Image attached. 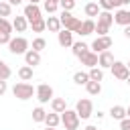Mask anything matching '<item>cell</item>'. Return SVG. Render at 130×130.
Instances as JSON below:
<instances>
[{
  "label": "cell",
  "instance_id": "42",
  "mask_svg": "<svg viewBox=\"0 0 130 130\" xmlns=\"http://www.w3.org/2000/svg\"><path fill=\"white\" fill-rule=\"evenodd\" d=\"M124 37H126V39H130V24H128V26H124Z\"/></svg>",
  "mask_w": 130,
  "mask_h": 130
},
{
  "label": "cell",
  "instance_id": "13",
  "mask_svg": "<svg viewBox=\"0 0 130 130\" xmlns=\"http://www.w3.org/2000/svg\"><path fill=\"white\" fill-rule=\"evenodd\" d=\"M114 55H112V51H104V53H100L98 55V65L102 67V69H108V67H112L114 65Z\"/></svg>",
  "mask_w": 130,
  "mask_h": 130
},
{
  "label": "cell",
  "instance_id": "32",
  "mask_svg": "<svg viewBox=\"0 0 130 130\" xmlns=\"http://www.w3.org/2000/svg\"><path fill=\"white\" fill-rule=\"evenodd\" d=\"M12 30H14V28H12V22H10L8 18H2V16H0V32H8V35H10Z\"/></svg>",
  "mask_w": 130,
  "mask_h": 130
},
{
  "label": "cell",
  "instance_id": "4",
  "mask_svg": "<svg viewBox=\"0 0 130 130\" xmlns=\"http://www.w3.org/2000/svg\"><path fill=\"white\" fill-rule=\"evenodd\" d=\"M28 41L24 39V37H16V39H12L10 43H8V49H10V53L12 55H24L26 51H28Z\"/></svg>",
  "mask_w": 130,
  "mask_h": 130
},
{
  "label": "cell",
  "instance_id": "39",
  "mask_svg": "<svg viewBox=\"0 0 130 130\" xmlns=\"http://www.w3.org/2000/svg\"><path fill=\"white\" fill-rule=\"evenodd\" d=\"M120 130H130V118H124L120 122Z\"/></svg>",
  "mask_w": 130,
  "mask_h": 130
},
{
  "label": "cell",
  "instance_id": "28",
  "mask_svg": "<svg viewBox=\"0 0 130 130\" xmlns=\"http://www.w3.org/2000/svg\"><path fill=\"white\" fill-rule=\"evenodd\" d=\"M87 73H89V79L91 81H100L102 83V79H104V69L102 67H91Z\"/></svg>",
  "mask_w": 130,
  "mask_h": 130
},
{
  "label": "cell",
  "instance_id": "44",
  "mask_svg": "<svg viewBox=\"0 0 130 130\" xmlns=\"http://www.w3.org/2000/svg\"><path fill=\"white\" fill-rule=\"evenodd\" d=\"M95 116H98V120H104V116H106V114H104V112H100V110H98V114H95Z\"/></svg>",
  "mask_w": 130,
  "mask_h": 130
},
{
  "label": "cell",
  "instance_id": "47",
  "mask_svg": "<svg viewBox=\"0 0 130 130\" xmlns=\"http://www.w3.org/2000/svg\"><path fill=\"white\" fill-rule=\"evenodd\" d=\"M41 0H28V4H39Z\"/></svg>",
  "mask_w": 130,
  "mask_h": 130
},
{
  "label": "cell",
  "instance_id": "50",
  "mask_svg": "<svg viewBox=\"0 0 130 130\" xmlns=\"http://www.w3.org/2000/svg\"><path fill=\"white\" fill-rule=\"evenodd\" d=\"M126 65H128V69H130V59H128V63H126Z\"/></svg>",
  "mask_w": 130,
  "mask_h": 130
},
{
  "label": "cell",
  "instance_id": "15",
  "mask_svg": "<svg viewBox=\"0 0 130 130\" xmlns=\"http://www.w3.org/2000/svg\"><path fill=\"white\" fill-rule=\"evenodd\" d=\"M71 51H73V55L77 57V59H81L85 53H89L91 49H89V45H85L83 41H79V43H73V47H71Z\"/></svg>",
  "mask_w": 130,
  "mask_h": 130
},
{
  "label": "cell",
  "instance_id": "52",
  "mask_svg": "<svg viewBox=\"0 0 130 130\" xmlns=\"http://www.w3.org/2000/svg\"><path fill=\"white\" fill-rule=\"evenodd\" d=\"M0 2H4V0H0Z\"/></svg>",
  "mask_w": 130,
  "mask_h": 130
},
{
  "label": "cell",
  "instance_id": "51",
  "mask_svg": "<svg viewBox=\"0 0 130 130\" xmlns=\"http://www.w3.org/2000/svg\"><path fill=\"white\" fill-rule=\"evenodd\" d=\"M45 130H57V128H45Z\"/></svg>",
  "mask_w": 130,
  "mask_h": 130
},
{
  "label": "cell",
  "instance_id": "1",
  "mask_svg": "<svg viewBox=\"0 0 130 130\" xmlns=\"http://www.w3.org/2000/svg\"><path fill=\"white\" fill-rule=\"evenodd\" d=\"M12 93H14V98L16 100H30L32 95H37V89L30 85V83H26V81H20V83H14V87H12Z\"/></svg>",
  "mask_w": 130,
  "mask_h": 130
},
{
  "label": "cell",
  "instance_id": "5",
  "mask_svg": "<svg viewBox=\"0 0 130 130\" xmlns=\"http://www.w3.org/2000/svg\"><path fill=\"white\" fill-rule=\"evenodd\" d=\"M75 112H77V116L81 120H87L89 116H93V104H91V100H79L77 106H75Z\"/></svg>",
  "mask_w": 130,
  "mask_h": 130
},
{
  "label": "cell",
  "instance_id": "11",
  "mask_svg": "<svg viewBox=\"0 0 130 130\" xmlns=\"http://www.w3.org/2000/svg\"><path fill=\"white\" fill-rule=\"evenodd\" d=\"M114 22L120 24V26H128V24H130V10H126V8H118L116 14H114Z\"/></svg>",
  "mask_w": 130,
  "mask_h": 130
},
{
  "label": "cell",
  "instance_id": "36",
  "mask_svg": "<svg viewBox=\"0 0 130 130\" xmlns=\"http://www.w3.org/2000/svg\"><path fill=\"white\" fill-rule=\"evenodd\" d=\"M45 12H49V14H53V12H57V8H59V4H55V2H49V0H45Z\"/></svg>",
  "mask_w": 130,
  "mask_h": 130
},
{
  "label": "cell",
  "instance_id": "22",
  "mask_svg": "<svg viewBox=\"0 0 130 130\" xmlns=\"http://www.w3.org/2000/svg\"><path fill=\"white\" fill-rule=\"evenodd\" d=\"M45 22H47V28H49L51 32H59V30L63 28V26H61V20H59V16H49Z\"/></svg>",
  "mask_w": 130,
  "mask_h": 130
},
{
  "label": "cell",
  "instance_id": "38",
  "mask_svg": "<svg viewBox=\"0 0 130 130\" xmlns=\"http://www.w3.org/2000/svg\"><path fill=\"white\" fill-rule=\"evenodd\" d=\"M10 41H12V37L8 32H0V45H8Z\"/></svg>",
  "mask_w": 130,
  "mask_h": 130
},
{
  "label": "cell",
  "instance_id": "49",
  "mask_svg": "<svg viewBox=\"0 0 130 130\" xmlns=\"http://www.w3.org/2000/svg\"><path fill=\"white\" fill-rule=\"evenodd\" d=\"M126 83H128V85H130V77H128V79H126Z\"/></svg>",
  "mask_w": 130,
  "mask_h": 130
},
{
  "label": "cell",
  "instance_id": "19",
  "mask_svg": "<svg viewBox=\"0 0 130 130\" xmlns=\"http://www.w3.org/2000/svg\"><path fill=\"white\" fill-rule=\"evenodd\" d=\"M51 110L57 112V114H63L67 110V104H65V98H53L51 100Z\"/></svg>",
  "mask_w": 130,
  "mask_h": 130
},
{
  "label": "cell",
  "instance_id": "37",
  "mask_svg": "<svg viewBox=\"0 0 130 130\" xmlns=\"http://www.w3.org/2000/svg\"><path fill=\"white\" fill-rule=\"evenodd\" d=\"M108 30H110V26H106V24H95L98 37H108Z\"/></svg>",
  "mask_w": 130,
  "mask_h": 130
},
{
  "label": "cell",
  "instance_id": "41",
  "mask_svg": "<svg viewBox=\"0 0 130 130\" xmlns=\"http://www.w3.org/2000/svg\"><path fill=\"white\" fill-rule=\"evenodd\" d=\"M10 6H18V4H22V0H6Z\"/></svg>",
  "mask_w": 130,
  "mask_h": 130
},
{
  "label": "cell",
  "instance_id": "34",
  "mask_svg": "<svg viewBox=\"0 0 130 130\" xmlns=\"http://www.w3.org/2000/svg\"><path fill=\"white\" fill-rule=\"evenodd\" d=\"M10 14H12V6H10L6 0H4V2H0V16H2V18H6V16H10Z\"/></svg>",
  "mask_w": 130,
  "mask_h": 130
},
{
  "label": "cell",
  "instance_id": "27",
  "mask_svg": "<svg viewBox=\"0 0 130 130\" xmlns=\"http://www.w3.org/2000/svg\"><path fill=\"white\" fill-rule=\"evenodd\" d=\"M98 4H100L102 10H108V12L114 10V8H120V0H100Z\"/></svg>",
  "mask_w": 130,
  "mask_h": 130
},
{
  "label": "cell",
  "instance_id": "21",
  "mask_svg": "<svg viewBox=\"0 0 130 130\" xmlns=\"http://www.w3.org/2000/svg\"><path fill=\"white\" fill-rule=\"evenodd\" d=\"M98 24H106V26H112L114 24V14L108 12V10H102L100 16H98Z\"/></svg>",
  "mask_w": 130,
  "mask_h": 130
},
{
  "label": "cell",
  "instance_id": "24",
  "mask_svg": "<svg viewBox=\"0 0 130 130\" xmlns=\"http://www.w3.org/2000/svg\"><path fill=\"white\" fill-rule=\"evenodd\" d=\"M73 81L77 85H87V81H91V79H89V73L87 71H75L73 73Z\"/></svg>",
  "mask_w": 130,
  "mask_h": 130
},
{
  "label": "cell",
  "instance_id": "16",
  "mask_svg": "<svg viewBox=\"0 0 130 130\" xmlns=\"http://www.w3.org/2000/svg\"><path fill=\"white\" fill-rule=\"evenodd\" d=\"M79 61H81V65H85V67H89V69H91V67H98V53L89 51V53H85Z\"/></svg>",
  "mask_w": 130,
  "mask_h": 130
},
{
  "label": "cell",
  "instance_id": "25",
  "mask_svg": "<svg viewBox=\"0 0 130 130\" xmlns=\"http://www.w3.org/2000/svg\"><path fill=\"white\" fill-rule=\"evenodd\" d=\"M18 77H20V81H30V79H32V67L22 65V67L18 69Z\"/></svg>",
  "mask_w": 130,
  "mask_h": 130
},
{
  "label": "cell",
  "instance_id": "40",
  "mask_svg": "<svg viewBox=\"0 0 130 130\" xmlns=\"http://www.w3.org/2000/svg\"><path fill=\"white\" fill-rule=\"evenodd\" d=\"M6 89H8L6 81H4V79H0V95H4V93H6Z\"/></svg>",
  "mask_w": 130,
  "mask_h": 130
},
{
  "label": "cell",
  "instance_id": "14",
  "mask_svg": "<svg viewBox=\"0 0 130 130\" xmlns=\"http://www.w3.org/2000/svg\"><path fill=\"white\" fill-rule=\"evenodd\" d=\"M91 32H95V22H93V18H85V20L81 22V26H79L77 35L87 37V35H91Z\"/></svg>",
  "mask_w": 130,
  "mask_h": 130
},
{
  "label": "cell",
  "instance_id": "31",
  "mask_svg": "<svg viewBox=\"0 0 130 130\" xmlns=\"http://www.w3.org/2000/svg\"><path fill=\"white\" fill-rule=\"evenodd\" d=\"M10 75H12V71H10L8 63H4V61L0 59V79H4V81H6V79H8Z\"/></svg>",
  "mask_w": 130,
  "mask_h": 130
},
{
  "label": "cell",
  "instance_id": "45",
  "mask_svg": "<svg viewBox=\"0 0 130 130\" xmlns=\"http://www.w3.org/2000/svg\"><path fill=\"white\" fill-rule=\"evenodd\" d=\"M130 4V0H120V6H128Z\"/></svg>",
  "mask_w": 130,
  "mask_h": 130
},
{
  "label": "cell",
  "instance_id": "33",
  "mask_svg": "<svg viewBox=\"0 0 130 130\" xmlns=\"http://www.w3.org/2000/svg\"><path fill=\"white\" fill-rule=\"evenodd\" d=\"M45 47H47V41H45L43 37H37V39L32 41V51H39V53H41Z\"/></svg>",
  "mask_w": 130,
  "mask_h": 130
},
{
  "label": "cell",
  "instance_id": "7",
  "mask_svg": "<svg viewBox=\"0 0 130 130\" xmlns=\"http://www.w3.org/2000/svg\"><path fill=\"white\" fill-rule=\"evenodd\" d=\"M110 69H112V75H114L116 79H120V81H126V79L130 77V69H128V65L122 63V61H114V65H112Z\"/></svg>",
  "mask_w": 130,
  "mask_h": 130
},
{
  "label": "cell",
  "instance_id": "6",
  "mask_svg": "<svg viewBox=\"0 0 130 130\" xmlns=\"http://www.w3.org/2000/svg\"><path fill=\"white\" fill-rule=\"evenodd\" d=\"M112 45H114V41H112L110 37H98V39L91 43V47H89V49H91L93 53H98V55H100V53H104V51H110V49H112Z\"/></svg>",
  "mask_w": 130,
  "mask_h": 130
},
{
  "label": "cell",
  "instance_id": "20",
  "mask_svg": "<svg viewBox=\"0 0 130 130\" xmlns=\"http://www.w3.org/2000/svg\"><path fill=\"white\" fill-rule=\"evenodd\" d=\"M110 116H112L114 120L122 122V120L126 118V108H124V106H112V108H110Z\"/></svg>",
  "mask_w": 130,
  "mask_h": 130
},
{
  "label": "cell",
  "instance_id": "35",
  "mask_svg": "<svg viewBox=\"0 0 130 130\" xmlns=\"http://www.w3.org/2000/svg\"><path fill=\"white\" fill-rule=\"evenodd\" d=\"M59 8L65 10V12H71V10L75 8V0H61V2H59Z\"/></svg>",
  "mask_w": 130,
  "mask_h": 130
},
{
  "label": "cell",
  "instance_id": "12",
  "mask_svg": "<svg viewBox=\"0 0 130 130\" xmlns=\"http://www.w3.org/2000/svg\"><path fill=\"white\" fill-rule=\"evenodd\" d=\"M24 65H28V67H37V65H41V53L28 49V51L24 53Z\"/></svg>",
  "mask_w": 130,
  "mask_h": 130
},
{
  "label": "cell",
  "instance_id": "18",
  "mask_svg": "<svg viewBox=\"0 0 130 130\" xmlns=\"http://www.w3.org/2000/svg\"><path fill=\"white\" fill-rule=\"evenodd\" d=\"M12 28H14L16 32H24V30L28 28V20H26L24 16H14V20H12Z\"/></svg>",
  "mask_w": 130,
  "mask_h": 130
},
{
  "label": "cell",
  "instance_id": "17",
  "mask_svg": "<svg viewBox=\"0 0 130 130\" xmlns=\"http://www.w3.org/2000/svg\"><path fill=\"white\" fill-rule=\"evenodd\" d=\"M83 12H85V16H87V18H93V16H100L102 8H100V4H98V2H87V4H85V8H83Z\"/></svg>",
  "mask_w": 130,
  "mask_h": 130
},
{
  "label": "cell",
  "instance_id": "23",
  "mask_svg": "<svg viewBox=\"0 0 130 130\" xmlns=\"http://www.w3.org/2000/svg\"><path fill=\"white\" fill-rule=\"evenodd\" d=\"M45 124H47V128H57V126L61 124V116H59L57 112H51V114H47Z\"/></svg>",
  "mask_w": 130,
  "mask_h": 130
},
{
  "label": "cell",
  "instance_id": "43",
  "mask_svg": "<svg viewBox=\"0 0 130 130\" xmlns=\"http://www.w3.org/2000/svg\"><path fill=\"white\" fill-rule=\"evenodd\" d=\"M83 130H98V126H93V124H87Z\"/></svg>",
  "mask_w": 130,
  "mask_h": 130
},
{
  "label": "cell",
  "instance_id": "10",
  "mask_svg": "<svg viewBox=\"0 0 130 130\" xmlns=\"http://www.w3.org/2000/svg\"><path fill=\"white\" fill-rule=\"evenodd\" d=\"M57 43L61 45V47H73V32L71 30H67V28H61L59 32H57Z\"/></svg>",
  "mask_w": 130,
  "mask_h": 130
},
{
  "label": "cell",
  "instance_id": "48",
  "mask_svg": "<svg viewBox=\"0 0 130 130\" xmlns=\"http://www.w3.org/2000/svg\"><path fill=\"white\" fill-rule=\"evenodd\" d=\"M49 2H55V4H59V2H61V0H49Z\"/></svg>",
  "mask_w": 130,
  "mask_h": 130
},
{
  "label": "cell",
  "instance_id": "8",
  "mask_svg": "<svg viewBox=\"0 0 130 130\" xmlns=\"http://www.w3.org/2000/svg\"><path fill=\"white\" fill-rule=\"evenodd\" d=\"M41 14H43V12H41L39 4H26V6H24V12H22V16L28 20V24L35 22V20H39V18H43Z\"/></svg>",
  "mask_w": 130,
  "mask_h": 130
},
{
  "label": "cell",
  "instance_id": "3",
  "mask_svg": "<svg viewBox=\"0 0 130 130\" xmlns=\"http://www.w3.org/2000/svg\"><path fill=\"white\" fill-rule=\"evenodd\" d=\"M79 116H77V112L75 110H65L63 114H61V124L65 126V130H77L79 128Z\"/></svg>",
  "mask_w": 130,
  "mask_h": 130
},
{
  "label": "cell",
  "instance_id": "9",
  "mask_svg": "<svg viewBox=\"0 0 130 130\" xmlns=\"http://www.w3.org/2000/svg\"><path fill=\"white\" fill-rule=\"evenodd\" d=\"M37 100H39L41 104L51 102V100H53V87H51L49 83H41V85L37 87Z\"/></svg>",
  "mask_w": 130,
  "mask_h": 130
},
{
  "label": "cell",
  "instance_id": "2",
  "mask_svg": "<svg viewBox=\"0 0 130 130\" xmlns=\"http://www.w3.org/2000/svg\"><path fill=\"white\" fill-rule=\"evenodd\" d=\"M59 20H61V26L67 28V30H71V32H77L79 26H81V20H79L77 16H73L71 12H65V10H61Z\"/></svg>",
  "mask_w": 130,
  "mask_h": 130
},
{
  "label": "cell",
  "instance_id": "29",
  "mask_svg": "<svg viewBox=\"0 0 130 130\" xmlns=\"http://www.w3.org/2000/svg\"><path fill=\"white\" fill-rule=\"evenodd\" d=\"M30 28H32V32H43V30L47 28V22H45V18H39V20L30 22Z\"/></svg>",
  "mask_w": 130,
  "mask_h": 130
},
{
  "label": "cell",
  "instance_id": "26",
  "mask_svg": "<svg viewBox=\"0 0 130 130\" xmlns=\"http://www.w3.org/2000/svg\"><path fill=\"white\" fill-rule=\"evenodd\" d=\"M85 89H87L89 95H100V93H102V83H100V81H87Z\"/></svg>",
  "mask_w": 130,
  "mask_h": 130
},
{
  "label": "cell",
  "instance_id": "46",
  "mask_svg": "<svg viewBox=\"0 0 130 130\" xmlns=\"http://www.w3.org/2000/svg\"><path fill=\"white\" fill-rule=\"evenodd\" d=\"M126 118H130V106L126 108Z\"/></svg>",
  "mask_w": 130,
  "mask_h": 130
},
{
  "label": "cell",
  "instance_id": "30",
  "mask_svg": "<svg viewBox=\"0 0 130 130\" xmlns=\"http://www.w3.org/2000/svg\"><path fill=\"white\" fill-rule=\"evenodd\" d=\"M45 118H47V112H45L41 106L32 110V120H35V122H45Z\"/></svg>",
  "mask_w": 130,
  "mask_h": 130
}]
</instances>
